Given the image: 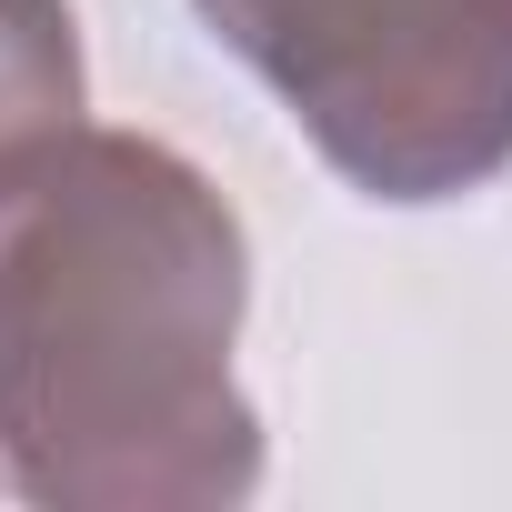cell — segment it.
Listing matches in <instances>:
<instances>
[{"label": "cell", "instance_id": "6da1fadb", "mask_svg": "<svg viewBox=\"0 0 512 512\" xmlns=\"http://www.w3.org/2000/svg\"><path fill=\"white\" fill-rule=\"evenodd\" d=\"M241 312L251 231L171 141L71 121L0 171V482L51 512L251 502Z\"/></svg>", "mask_w": 512, "mask_h": 512}, {"label": "cell", "instance_id": "7a4b0ae2", "mask_svg": "<svg viewBox=\"0 0 512 512\" xmlns=\"http://www.w3.org/2000/svg\"><path fill=\"white\" fill-rule=\"evenodd\" d=\"M292 131L392 211L512 171V0H191Z\"/></svg>", "mask_w": 512, "mask_h": 512}, {"label": "cell", "instance_id": "3957f363", "mask_svg": "<svg viewBox=\"0 0 512 512\" xmlns=\"http://www.w3.org/2000/svg\"><path fill=\"white\" fill-rule=\"evenodd\" d=\"M91 111V61L71 0H0V171H21Z\"/></svg>", "mask_w": 512, "mask_h": 512}]
</instances>
